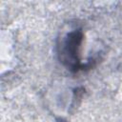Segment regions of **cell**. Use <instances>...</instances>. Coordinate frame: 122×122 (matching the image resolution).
<instances>
[{
  "instance_id": "cell-1",
  "label": "cell",
  "mask_w": 122,
  "mask_h": 122,
  "mask_svg": "<svg viewBox=\"0 0 122 122\" xmlns=\"http://www.w3.org/2000/svg\"><path fill=\"white\" fill-rule=\"evenodd\" d=\"M84 31L81 28H75L63 33L56 40V55L59 62L71 72H78L93 68L97 58L92 57L82 62V45Z\"/></svg>"
},
{
  "instance_id": "cell-2",
  "label": "cell",
  "mask_w": 122,
  "mask_h": 122,
  "mask_svg": "<svg viewBox=\"0 0 122 122\" xmlns=\"http://www.w3.org/2000/svg\"><path fill=\"white\" fill-rule=\"evenodd\" d=\"M84 92H85V89L83 87H77L73 90V95H72V100H71L70 112H73L79 106Z\"/></svg>"
},
{
  "instance_id": "cell-3",
  "label": "cell",
  "mask_w": 122,
  "mask_h": 122,
  "mask_svg": "<svg viewBox=\"0 0 122 122\" xmlns=\"http://www.w3.org/2000/svg\"><path fill=\"white\" fill-rule=\"evenodd\" d=\"M54 122H69V121L67 119L63 118V117H57V118H55V121Z\"/></svg>"
}]
</instances>
